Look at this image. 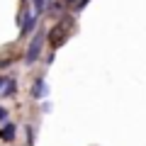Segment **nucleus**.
Segmentation results:
<instances>
[{
  "mask_svg": "<svg viewBox=\"0 0 146 146\" xmlns=\"http://www.w3.org/2000/svg\"><path fill=\"white\" fill-rule=\"evenodd\" d=\"M71 27H73V20H68V17H63L58 25L51 27V32H49V44H51V49L63 46V42H66L68 34H71Z\"/></svg>",
  "mask_w": 146,
  "mask_h": 146,
  "instance_id": "1",
  "label": "nucleus"
},
{
  "mask_svg": "<svg viewBox=\"0 0 146 146\" xmlns=\"http://www.w3.org/2000/svg\"><path fill=\"white\" fill-rule=\"evenodd\" d=\"M42 46H44V32H36V34L32 36L29 46H27V54H25V63H27V66H32V63L39 58V54H42Z\"/></svg>",
  "mask_w": 146,
  "mask_h": 146,
  "instance_id": "2",
  "label": "nucleus"
},
{
  "mask_svg": "<svg viewBox=\"0 0 146 146\" xmlns=\"http://www.w3.org/2000/svg\"><path fill=\"white\" fill-rule=\"evenodd\" d=\"M44 95H46V80L36 78L34 85H32V98H44Z\"/></svg>",
  "mask_w": 146,
  "mask_h": 146,
  "instance_id": "3",
  "label": "nucleus"
},
{
  "mask_svg": "<svg viewBox=\"0 0 146 146\" xmlns=\"http://www.w3.org/2000/svg\"><path fill=\"white\" fill-rule=\"evenodd\" d=\"M34 27H36V15H25V17H22V34H25V36L29 34Z\"/></svg>",
  "mask_w": 146,
  "mask_h": 146,
  "instance_id": "4",
  "label": "nucleus"
},
{
  "mask_svg": "<svg viewBox=\"0 0 146 146\" xmlns=\"http://www.w3.org/2000/svg\"><path fill=\"white\" fill-rule=\"evenodd\" d=\"M15 131H17V127H15V124H5L3 129H0V139L12 141V139H15Z\"/></svg>",
  "mask_w": 146,
  "mask_h": 146,
  "instance_id": "5",
  "label": "nucleus"
},
{
  "mask_svg": "<svg viewBox=\"0 0 146 146\" xmlns=\"http://www.w3.org/2000/svg\"><path fill=\"white\" fill-rule=\"evenodd\" d=\"M49 7V0H34V10L36 12H44Z\"/></svg>",
  "mask_w": 146,
  "mask_h": 146,
  "instance_id": "6",
  "label": "nucleus"
},
{
  "mask_svg": "<svg viewBox=\"0 0 146 146\" xmlns=\"http://www.w3.org/2000/svg\"><path fill=\"white\" fill-rule=\"evenodd\" d=\"M17 90V83L15 80H7V88H3V95H12Z\"/></svg>",
  "mask_w": 146,
  "mask_h": 146,
  "instance_id": "7",
  "label": "nucleus"
},
{
  "mask_svg": "<svg viewBox=\"0 0 146 146\" xmlns=\"http://www.w3.org/2000/svg\"><path fill=\"white\" fill-rule=\"evenodd\" d=\"M88 3H90V0H78V5H76V12H80L85 5H88Z\"/></svg>",
  "mask_w": 146,
  "mask_h": 146,
  "instance_id": "8",
  "label": "nucleus"
},
{
  "mask_svg": "<svg viewBox=\"0 0 146 146\" xmlns=\"http://www.w3.org/2000/svg\"><path fill=\"white\" fill-rule=\"evenodd\" d=\"M5 119H7V112H5L3 107H0V122H5Z\"/></svg>",
  "mask_w": 146,
  "mask_h": 146,
  "instance_id": "9",
  "label": "nucleus"
},
{
  "mask_svg": "<svg viewBox=\"0 0 146 146\" xmlns=\"http://www.w3.org/2000/svg\"><path fill=\"white\" fill-rule=\"evenodd\" d=\"M3 85H7V78H3V76H0V93H3Z\"/></svg>",
  "mask_w": 146,
  "mask_h": 146,
  "instance_id": "10",
  "label": "nucleus"
}]
</instances>
